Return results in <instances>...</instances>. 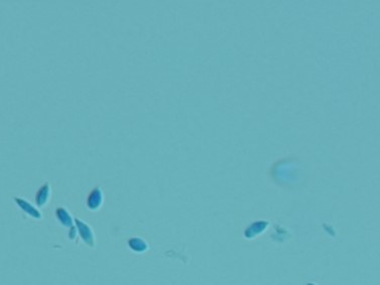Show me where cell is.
Wrapping results in <instances>:
<instances>
[{
  "label": "cell",
  "mask_w": 380,
  "mask_h": 285,
  "mask_svg": "<svg viewBox=\"0 0 380 285\" xmlns=\"http://www.w3.org/2000/svg\"><path fill=\"white\" fill-rule=\"evenodd\" d=\"M51 185L49 182L45 183L35 194V203L39 206H45L51 200Z\"/></svg>",
  "instance_id": "obj_4"
},
{
  "label": "cell",
  "mask_w": 380,
  "mask_h": 285,
  "mask_svg": "<svg viewBox=\"0 0 380 285\" xmlns=\"http://www.w3.org/2000/svg\"><path fill=\"white\" fill-rule=\"evenodd\" d=\"M56 216H57V219L59 220V222L63 226L68 227V228H72L74 226V218L72 217V215L69 212V210L67 208H65V207L57 208Z\"/></svg>",
  "instance_id": "obj_5"
},
{
  "label": "cell",
  "mask_w": 380,
  "mask_h": 285,
  "mask_svg": "<svg viewBox=\"0 0 380 285\" xmlns=\"http://www.w3.org/2000/svg\"><path fill=\"white\" fill-rule=\"evenodd\" d=\"M75 221H76L75 223H76V228H77V230H78V234L81 236L83 241L88 246L94 247V245H95V235H94V231H93L92 228L90 227L87 223H85L84 221H82L80 219H76Z\"/></svg>",
  "instance_id": "obj_1"
},
{
  "label": "cell",
  "mask_w": 380,
  "mask_h": 285,
  "mask_svg": "<svg viewBox=\"0 0 380 285\" xmlns=\"http://www.w3.org/2000/svg\"><path fill=\"white\" fill-rule=\"evenodd\" d=\"M14 201L29 217H31L35 220H41L43 218L42 212L40 211V209L38 207H35L33 204H31L28 200H25L21 199V198H14Z\"/></svg>",
  "instance_id": "obj_3"
},
{
  "label": "cell",
  "mask_w": 380,
  "mask_h": 285,
  "mask_svg": "<svg viewBox=\"0 0 380 285\" xmlns=\"http://www.w3.org/2000/svg\"><path fill=\"white\" fill-rule=\"evenodd\" d=\"M103 202H104V194L100 187H96L90 192L87 200V206L89 209L97 210L102 206Z\"/></svg>",
  "instance_id": "obj_2"
},
{
  "label": "cell",
  "mask_w": 380,
  "mask_h": 285,
  "mask_svg": "<svg viewBox=\"0 0 380 285\" xmlns=\"http://www.w3.org/2000/svg\"><path fill=\"white\" fill-rule=\"evenodd\" d=\"M129 247L135 252H144L148 249V243L141 238H132L128 242Z\"/></svg>",
  "instance_id": "obj_6"
}]
</instances>
